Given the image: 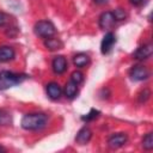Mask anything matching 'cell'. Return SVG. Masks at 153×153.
I'll return each mask as SVG.
<instances>
[{
	"mask_svg": "<svg viewBox=\"0 0 153 153\" xmlns=\"http://www.w3.org/2000/svg\"><path fill=\"white\" fill-rule=\"evenodd\" d=\"M88 62H90V57L85 53H79V54L74 55V57H73V63L79 68L85 67L86 65H88Z\"/></svg>",
	"mask_w": 153,
	"mask_h": 153,
	"instance_id": "cell-14",
	"label": "cell"
},
{
	"mask_svg": "<svg viewBox=\"0 0 153 153\" xmlns=\"http://www.w3.org/2000/svg\"><path fill=\"white\" fill-rule=\"evenodd\" d=\"M129 1H130V4L134 5V6H140V5H142L146 0H129Z\"/></svg>",
	"mask_w": 153,
	"mask_h": 153,
	"instance_id": "cell-23",
	"label": "cell"
},
{
	"mask_svg": "<svg viewBox=\"0 0 153 153\" xmlns=\"http://www.w3.org/2000/svg\"><path fill=\"white\" fill-rule=\"evenodd\" d=\"M48 116L43 112H31L22 118V127L25 130H39L47 126Z\"/></svg>",
	"mask_w": 153,
	"mask_h": 153,
	"instance_id": "cell-1",
	"label": "cell"
},
{
	"mask_svg": "<svg viewBox=\"0 0 153 153\" xmlns=\"http://www.w3.org/2000/svg\"><path fill=\"white\" fill-rule=\"evenodd\" d=\"M63 93H65V96H66L67 98H69V99L75 98L76 94H78V85L74 84V82H72V81L69 80V81L65 85Z\"/></svg>",
	"mask_w": 153,
	"mask_h": 153,
	"instance_id": "cell-13",
	"label": "cell"
},
{
	"mask_svg": "<svg viewBox=\"0 0 153 153\" xmlns=\"http://www.w3.org/2000/svg\"><path fill=\"white\" fill-rule=\"evenodd\" d=\"M7 22V16L4 13V12H0V27L4 26Z\"/></svg>",
	"mask_w": 153,
	"mask_h": 153,
	"instance_id": "cell-22",
	"label": "cell"
},
{
	"mask_svg": "<svg viewBox=\"0 0 153 153\" xmlns=\"http://www.w3.org/2000/svg\"><path fill=\"white\" fill-rule=\"evenodd\" d=\"M44 45L49 50H57V49H60L62 47V42L59 38L49 37V38H45L44 39Z\"/></svg>",
	"mask_w": 153,
	"mask_h": 153,
	"instance_id": "cell-15",
	"label": "cell"
},
{
	"mask_svg": "<svg viewBox=\"0 0 153 153\" xmlns=\"http://www.w3.org/2000/svg\"><path fill=\"white\" fill-rule=\"evenodd\" d=\"M115 42H116V38H115V35L112 32L105 33V36L103 37L102 43H100V51H102V54H108L112 49Z\"/></svg>",
	"mask_w": 153,
	"mask_h": 153,
	"instance_id": "cell-8",
	"label": "cell"
},
{
	"mask_svg": "<svg viewBox=\"0 0 153 153\" xmlns=\"http://www.w3.org/2000/svg\"><path fill=\"white\" fill-rule=\"evenodd\" d=\"M12 122V118H11V115L10 112H7L6 110H2L0 109V126H8L10 123Z\"/></svg>",
	"mask_w": 153,
	"mask_h": 153,
	"instance_id": "cell-17",
	"label": "cell"
},
{
	"mask_svg": "<svg viewBox=\"0 0 153 153\" xmlns=\"http://www.w3.org/2000/svg\"><path fill=\"white\" fill-rule=\"evenodd\" d=\"M91 137H92V131H91V129L87 128V127H84V128H81V129L78 131V134H76V136H75V141H76V143H79V145H86V143L91 140Z\"/></svg>",
	"mask_w": 153,
	"mask_h": 153,
	"instance_id": "cell-11",
	"label": "cell"
},
{
	"mask_svg": "<svg viewBox=\"0 0 153 153\" xmlns=\"http://www.w3.org/2000/svg\"><path fill=\"white\" fill-rule=\"evenodd\" d=\"M112 14H114V17H115V20H123V19L127 18V13H126V11L122 10V8H116V10L112 12Z\"/></svg>",
	"mask_w": 153,
	"mask_h": 153,
	"instance_id": "cell-19",
	"label": "cell"
},
{
	"mask_svg": "<svg viewBox=\"0 0 153 153\" xmlns=\"http://www.w3.org/2000/svg\"><path fill=\"white\" fill-rule=\"evenodd\" d=\"M127 141H128V136L126 133H116L110 135V137L108 139V145L110 148H120L124 146Z\"/></svg>",
	"mask_w": 153,
	"mask_h": 153,
	"instance_id": "cell-5",
	"label": "cell"
},
{
	"mask_svg": "<svg viewBox=\"0 0 153 153\" xmlns=\"http://www.w3.org/2000/svg\"><path fill=\"white\" fill-rule=\"evenodd\" d=\"M71 81L74 82V84H76V85L81 84L84 81V74L81 72H79V71H74L71 74Z\"/></svg>",
	"mask_w": 153,
	"mask_h": 153,
	"instance_id": "cell-18",
	"label": "cell"
},
{
	"mask_svg": "<svg viewBox=\"0 0 153 153\" xmlns=\"http://www.w3.org/2000/svg\"><path fill=\"white\" fill-rule=\"evenodd\" d=\"M152 53H153V45H152L151 43H146V44L139 47V48L134 51L133 56H134L135 60L142 61V60L148 59V57L152 55Z\"/></svg>",
	"mask_w": 153,
	"mask_h": 153,
	"instance_id": "cell-6",
	"label": "cell"
},
{
	"mask_svg": "<svg viewBox=\"0 0 153 153\" xmlns=\"http://www.w3.org/2000/svg\"><path fill=\"white\" fill-rule=\"evenodd\" d=\"M142 147L146 151H151L153 148V133H147L142 139Z\"/></svg>",
	"mask_w": 153,
	"mask_h": 153,
	"instance_id": "cell-16",
	"label": "cell"
},
{
	"mask_svg": "<svg viewBox=\"0 0 153 153\" xmlns=\"http://www.w3.org/2000/svg\"><path fill=\"white\" fill-rule=\"evenodd\" d=\"M51 67L55 74H62L66 72L67 69V60L65 56L62 55H57L54 57L53 62H51Z\"/></svg>",
	"mask_w": 153,
	"mask_h": 153,
	"instance_id": "cell-7",
	"label": "cell"
},
{
	"mask_svg": "<svg viewBox=\"0 0 153 153\" xmlns=\"http://www.w3.org/2000/svg\"><path fill=\"white\" fill-rule=\"evenodd\" d=\"M129 76L135 81H142L149 76V71L147 67H145L142 65H136V66H133L130 68Z\"/></svg>",
	"mask_w": 153,
	"mask_h": 153,
	"instance_id": "cell-4",
	"label": "cell"
},
{
	"mask_svg": "<svg viewBox=\"0 0 153 153\" xmlns=\"http://www.w3.org/2000/svg\"><path fill=\"white\" fill-rule=\"evenodd\" d=\"M93 2L97 4V5H104V4L108 2V0H93Z\"/></svg>",
	"mask_w": 153,
	"mask_h": 153,
	"instance_id": "cell-24",
	"label": "cell"
},
{
	"mask_svg": "<svg viewBox=\"0 0 153 153\" xmlns=\"http://www.w3.org/2000/svg\"><path fill=\"white\" fill-rule=\"evenodd\" d=\"M33 31L37 36L42 37V38H49V37H53L56 32V29H55V25L49 22V20H39L33 26Z\"/></svg>",
	"mask_w": 153,
	"mask_h": 153,
	"instance_id": "cell-3",
	"label": "cell"
},
{
	"mask_svg": "<svg viewBox=\"0 0 153 153\" xmlns=\"http://www.w3.org/2000/svg\"><path fill=\"white\" fill-rule=\"evenodd\" d=\"M27 75L19 74L10 71H0V91L7 90L10 87H13L20 82H23Z\"/></svg>",
	"mask_w": 153,
	"mask_h": 153,
	"instance_id": "cell-2",
	"label": "cell"
},
{
	"mask_svg": "<svg viewBox=\"0 0 153 153\" xmlns=\"http://www.w3.org/2000/svg\"><path fill=\"white\" fill-rule=\"evenodd\" d=\"M99 116V111L98 110H96V109H92L86 116H82L81 118H82V121H86V122H88V121H92V120H94V118H97Z\"/></svg>",
	"mask_w": 153,
	"mask_h": 153,
	"instance_id": "cell-20",
	"label": "cell"
},
{
	"mask_svg": "<svg viewBox=\"0 0 153 153\" xmlns=\"http://www.w3.org/2000/svg\"><path fill=\"white\" fill-rule=\"evenodd\" d=\"M149 97H151V91L148 88H145L143 91H141L139 93V102L140 103H145V102H147L149 99Z\"/></svg>",
	"mask_w": 153,
	"mask_h": 153,
	"instance_id": "cell-21",
	"label": "cell"
},
{
	"mask_svg": "<svg viewBox=\"0 0 153 153\" xmlns=\"http://www.w3.org/2000/svg\"><path fill=\"white\" fill-rule=\"evenodd\" d=\"M16 56V51L10 45H2L0 47V61L1 62H7L13 60Z\"/></svg>",
	"mask_w": 153,
	"mask_h": 153,
	"instance_id": "cell-12",
	"label": "cell"
},
{
	"mask_svg": "<svg viewBox=\"0 0 153 153\" xmlns=\"http://www.w3.org/2000/svg\"><path fill=\"white\" fill-rule=\"evenodd\" d=\"M0 152H6V148L2 147V146H0Z\"/></svg>",
	"mask_w": 153,
	"mask_h": 153,
	"instance_id": "cell-25",
	"label": "cell"
},
{
	"mask_svg": "<svg viewBox=\"0 0 153 153\" xmlns=\"http://www.w3.org/2000/svg\"><path fill=\"white\" fill-rule=\"evenodd\" d=\"M45 91H47V94L50 99L53 100H57L60 99L61 94H62V88L60 87V85L55 81H51L49 84H47L45 86Z\"/></svg>",
	"mask_w": 153,
	"mask_h": 153,
	"instance_id": "cell-9",
	"label": "cell"
},
{
	"mask_svg": "<svg viewBox=\"0 0 153 153\" xmlns=\"http://www.w3.org/2000/svg\"><path fill=\"white\" fill-rule=\"evenodd\" d=\"M115 24V17L112 14V12H103L99 17V27L103 29V30H106V29H110L112 25Z\"/></svg>",
	"mask_w": 153,
	"mask_h": 153,
	"instance_id": "cell-10",
	"label": "cell"
}]
</instances>
